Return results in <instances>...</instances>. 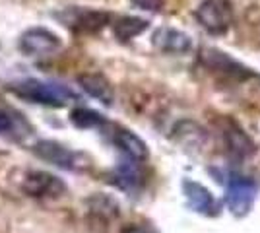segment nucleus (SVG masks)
I'll return each mask as SVG.
<instances>
[{
  "instance_id": "nucleus-7",
  "label": "nucleus",
  "mask_w": 260,
  "mask_h": 233,
  "mask_svg": "<svg viewBox=\"0 0 260 233\" xmlns=\"http://www.w3.org/2000/svg\"><path fill=\"white\" fill-rule=\"evenodd\" d=\"M200 60L210 72H214L219 78H225V80L243 82V80H249L254 76L247 66H243L235 58H231L229 55L216 51V49H204L200 55Z\"/></svg>"
},
{
  "instance_id": "nucleus-4",
  "label": "nucleus",
  "mask_w": 260,
  "mask_h": 233,
  "mask_svg": "<svg viewBox=\"0 0 260 233\" xmlns=\"http://www.w3.org/2000/svg\"><path fill=\"white\" fill-rule=\"evenodd\" d=\"M219 136L223 140L225 152H228L233 159H249L250 155L256 154V144L250 138L249 134L241 128V124L229 119V117H221L219 119Z\"/></svg>"
},
{
  "instance_id": "nucleus-12",
  "label": "nucleus",
  "mask_w": 260,
  "mask_h": 233,
  "mask_svg": "<svg viewBox=\"0 0 260 233\" xmlns=\"http://www.w3.org/2000/svg\"><path fill=\"white\" fill-rule=\"evenodd\" d=\"M78 84H80V88L84 89L87 95H91L93 99L101 101V103L107 105V107L113 105V101H115V91H113L111 82H109L103 74H98V72L80 74V76H78Z\"/></svg>"
},
{
  "instance_id": "nucleus-3",
  "label": "nucleus",
  "mask_w": 260,
  "mask_h": 233,
  "mask_svg": "<svg viewBox=\"0 0 260 233\" xmlns=\"http://www.w3.org/2000/svg\"><path fill=\"white\" fill-rule=\"evenodd\" d=\"M68 187L60 177L43 169H31L22 179V192L31 198H60Z\"/></svg>"
},
{
  "instance_id": "nucleus-14",
  "label": "nucleus",
  "mask_w": 260,
  "mask_h": 233,
  "mask_svg": "<svg viewBox=\"0 0 260 233\" xmlns=\"http://www.w3.org/2000/svg\"><path fill=\"white\" fill-rule=\"evenodd\" d=\"M31 126L23 119L20 113L10 109H0V134L12 136L14 140H22L31 134Z\"/></svg>"
},
{
  "instance_id": "nucleus-2",
  "label": "nucleus",
  "mask_w": 260,
  "mask_h": 233,
  "mask_svg": "<svg viewBox=\"0 0 260 233\" xmlns=\"http://www.w3.org/2000/svg\"><path fill=\"white\" fill-rule=\"evenodd\" d=\"M258 185L256 181L243 175H231L228 179V190H225V206L235 218L249 216L254 200H256Z\"/></svg>"
},
{
  "instance_id": "nucleus-11",
  "label": "nucleus",
  "mask_w": 260,
  "mask_h": 233,
  "mask_svg": "<svg viewBox=\"0 0 260 233\" xmlns=\"http://www.w3.org/2000/svg\"><path fill=\"white\" fill-rule=\"evenodd\" d=\"M20 49L25 55L33 56H43L51 55L54 51L60 49V39L43 27H33L29 31H25L20 39Z\"/></svg>"
},
{
  "instance_id": "nucleus-13",
  "label": "nucleus",
  "mask_w": 260,
  "mask_h": 233,
  "mask_svg": "<svg viewBox=\"0 0 260 233\" xmlns=\"http://www.w3.org/2000/svg\"><path fill=\"white\" fill-rule=\"evenodd\" d=\"M153 45H155V49H159L163 53H171V55H183V53H188L192 49L188 35H184L183 31H177V29H167V27L155 31Z\"/></svg>"
},
{
  "instance_id": "nucleus-18",
  "label": "nucleus",
  "mask_w": 260,
  "mask_h": 233,
  "mask_svg": "<svg viewBox=\"0 0 260 233\" xmlns=\"http://www.w3.org/2000/svg\"><path fill=\"white\" fill-rule=\"evenodd\" d=\"M148 27V22L138 20V18H120L119 22L113 25V31L120 41H128L132 37L140 35Z\"/></svg>"
},
{
  "instance_id": "nucleus-19",
  "label": "nucleus",
  "mask_w": 260,
  "mask_h": 233,
  "mask_svg": "<svg viewBox=\"0 0 260 233\" xmlns=\"http://www.w3.org/2000/svg\"><path fill=\"white\" fill-rule=\"evenodd\" d=\"M119 233H159L150 223H130L126 227H122Z\"/></svg>"
},
{
  "instance_id": "nucleus-5",
  "label": "nucleus",
  "mask_w": 260,
  "mask_h": 233,
  "mask_svg": "<svg viewBox=\"0 0 260 233\" xmlns=\"http://www.w3.org/2000/svg\"><path fill=\"white\" fill-rule=\"evenodd\" d=\"M31 152L39 159H43L54 167L66 169V171H76L86 165V163H82V154L70 150L68 146L60 144L56 140H39L33 144Z\"/></svg>"
},
{
  "instance_id": "nucleus-1",
  "label": "nucleus",
  "mask_w": 260,
  "mask_h": 233,
  "mask_svg": "<svg viewBox=\"0 0 260 233\" xmlns=\"http://www.w3.org/2000/svg\"><path fill=\"white\" fill-rule=\"evenodd\" d=\"M14 95H18L20 99L39 103V105H49V107H64L70 99H76V95L64 86L51 84V82H41V80H22L18 84H14L10 88Z\"/></svg>"
},
{
  "instance_id": "nucleus-6",
  "label": "nucleus",
  "mask_w": 260,
  "mask_h": 233,
  "mask_svg": "<svg viewBox=\"0 0 260 233\" xmlns=\"http://www.w3.org/2000/svg\"><path fill=\"white\" fill-rule=\"evenodd\" d=\"M181 189H183V196L186 200V206L192 212L204 216V218H216V216H219V212H221L219 200L202 183H198L194 179H183Z\"/></svg>"
},
{
  "instance_id": "nucleus-8",
  "label": "nucleus",
  "mask_w": 260,
  "mask_h": 233,
  "mask_svg": "<svg viewBox=\"0 0 260 233\" xmlns=\"http://www.w3.org/2000/svg\"><path fill=\"white\" fill-rule=\"evenodd\" d=\"M196 18L210 34L221 35L228 31L233 22V10H231L228 0H206L198 8Z\"/></svg>"
},
{
  "instance_id": "nucleus-10",
  "label": "nucleus",
  "mask_w": 260,
  "mask_h": 233,
  "mask_svg": "<svg viewBox=\"0 0 260 233\" xmlns=\"http://www.w3.org/2000/svg\"><path fill=\"white\" fill-rule=\"evenodd\" d=\"M86 210L89 223L98 227H109V223H113L120 216L119 202L103 192L91 194L86 200Z\"/></svg>"
},
{
  "instance_id": "nucleus-16",
  "label": "nucleus",
  "mask_w": 260,
  "mask_h": 233,
  "mask_svg": "<svg viewBox=\"0 0 260 233\" xmlns=\"http://www.w3.org/2000/svg\"><path fill=\"white\" fill-rule=\"evenodd\" d=\"M107 22H109V16L105 12L87 10V12H80L74 18L66 20V25L72 27L74 31H80V34H95Z\"/></svg>"
},
{
  "instance_id": "nucleus-20",
  "label": "nucleus",
  "mask_w": 260,
  "mask_h": 233,
  "mask_svg": "<svg viewBox=\"0 0 260 233\" xmlns=\"http://www.w3.org/2000/svg\"><path fill=\"white\" fill-rule=\"evenodd\" d=\"M134 4H138L144 10H159L163 6V0H134Z\"/></svg>"
},
{
  "instance_id": "nucleus-17",
  "label": "nucleus",
  "mask_w": 260,
  "mask_h": 233,
  "mask_svg": "<svg viewBox=\"0 0 260 233\" xmlns=\"http://www.w3.org/2000/svg\"><path fill=\"white\" fill-rule=\"evenodd\" d=\"M70 122L80 130H91V128H103L107 126V119L101 113L93 111L89 107H76L70 113Z\"/></svg>"
},
{
  "instance_id": "nucleus-15",
  "label": "nucleus",
  "mask_w": 260,
  "mask_h": 233,
  "mask_svg": "<svg viewBox=\"0 0 260 233\" xmlns=\"http://www.w3.org/2000/svg\"><path fill=\"white\" fill-rule=\"evenodd\" d=\"M140 165L138 161H132V159H126L120 163L115 171H113V185H117L119 189L122 190H132L136 189L142 183V173H140Z\"/></svg>"
},
{
  "instance_id": "nucleus-9",
  "label": "nucleus",
  "mask_w": 260,
  "mask_h": 233,
  "mask_svg": "<svg viewBox=\"0 0 260 233\" xmlns=\"http://www.w3.org/2000/svg\"><path fill=\"white\" fill-rule=\"evenodd\" d=\"M109 138H111L113 146H117L119 152L124 155L126 159L144 163V161L150 157L148 144H146L136 132H132V130L124 128V126H120V124H111Z\"/></svg>"
}]
</instances>
